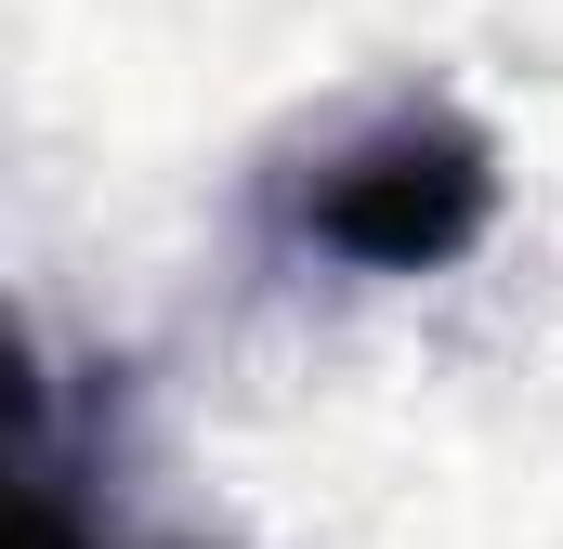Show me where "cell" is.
I'll list each match as a JSON object with an SVG mask.
<instances>
[{
    "instance_id": "cell-1",
    "label": "cell",
    "mask_w": 563,
    "mask_h": 549,
    "mask_svg": "<svg viewBox=\"0 0 563 549\" xmlns=\"http://www.w3.org/2000/svg\"><path fill=\"white\" fill-rule=\"evenodd\" d=\"M288 236L341 274H445L498 236V144L445 92H407L301 170Z\"/></svg>"
},
{
    "instance_id": "cell-2",
    "label": "cell",
    "mask_w": 563,
    "mask_h": 549,
    "mask_svg": "<svg viewBox=\"0 0 563 549\" xmlns=\"http://www.w3.org/2000/svg\"><path fill=\"white\" fill-rule=\"evenodd\" d=\"M79 418H66V380L53 354L0 314V549H92V511H79Z\"/></svg>"
}]
</instances>
